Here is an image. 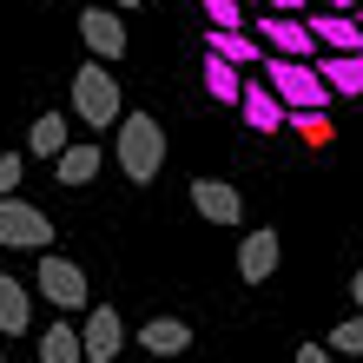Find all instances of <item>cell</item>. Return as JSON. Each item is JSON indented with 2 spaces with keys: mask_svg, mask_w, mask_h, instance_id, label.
<instances>
[{
  "mask_svg": "<svg viewBox=\"0 0 363 363\" xmlns=\"http://www.w3.org/2000/svg\"><path fill=\"white\" fill-rule=\"evenodd\" d=\"M264 7H271V13H304L311 0H264Z\"/></svg>",
  "mask_w": 363,
  "mask_h": 363,
  "instance_id": "26",
  "label": "cell"
},
{
  "mask_svg": "<svg viewBox=\"0 0 363 363\" xmlns=\"http://www.w3.org/2000/svg\"><path fill=\"white\" fill-rule=\"evenodd\" d=\"M199 7H205L211 27H245V7H238V0H199Z\"/></svg>",
  "mask_w": 363,
  "mask_h": 363,
  "instance_id": "23",
  "label": "cell"
},
{
  "mask_svg": "<svg viewBox=\"0 0 363 363\" xmlns=\"http://www.w3.org/2000/svg\"><path fill=\"white\" fill-rule=\"evenodd\" d=\"M344 363H357V357H344Z\"/></svg>",
  "mask_w": 363,
  "mask_h": 363,
  "instance_id": "33",
  "label": "cell"
},
{
  "mask_svg": "<svg viewBox=\"0 0 363 363\" xmlns=\"http://www.w3.org/2000/svg\"><path fill=\"white\" fill-rule=\"evenodd\" d=\"M297 363H330V350L324 344H297Z\"/></svg>",
  "mask_w": 363,
  "mask_h": 363,
  "instance_id": "25",
  "label": "cell"
},
{
  "mask_svg": "<svg viewBox=\"0 0 363 363\" xmlns=\"http://www.w3.org/2000/svg\"><path fill=\"white\" fill-rule=\"evenodd\" d=\"M317 7H330V13H357L363 0H317Z\"/></svg>",
  "mask_w": 363,
  "mask_h": 363,
  "instance_id": "27",
  "label": "cell"
},
{
  "mask_svg": "<svg viewBox=\"0 0 363 363\" xmlns=\"http://www.w3.org/2000/svg\"><path fill=\"white\" fill-rule=\"evenodd\" d=\"M139 344L152 350L159 363H172V357L191 344V324H179V317H152V324H139Z\"/></svg>",
  "mask_w": 363,
  "mask_h": 363,
  "instance_id": "17",
  "label": "cell"
},
{
  "mask_svg": "<svg viewBox=\"0 0 363 363\" xmlns=\"http://www.w3.org/2000/svg\"><path fill=\"white\" fill-rule=\"evenodd\" d=\"M277 258H284V238H277V231H251V238L238 245V277L245 284H271Z\"/></svg>",
  "mask_w": 363,
  "mask_h": 363,
  "instance_id": "11",
  "label": "cell"
},
{
  "mask_svg": "<svg viewBox=\"0 0 363 363\" xmlns=\"http://www.w3.org/2000/svg\"><path fill=\"white\" fill-rule=\"evenodd\" d=\"M73 133H67V113H40L33 119V133H27V152L33 159H60V145H67Z\"/></svg>",
  "mask_w": 363,
  "mask_h": 363,
  "instance_id": "19",
  "label": "cell"
},
{
  "mask_svg": "<svg viewBox=\"0 0 363 363\" xmlns=\"http://www.w3.org/2000/svg\"><path fill=\"white\" fill-rule=\"evenodd\" d=\"M113 159L133 185H152L165 172V133L152 113H119V139H113Z\"/></svg>",
  "mask_w": 363,
  "mask_h": 363,
  "instance_id": "1",
  "label": "cell"
},
{
  "mask_svg": "<svg viewBox=\"0 0 363 363\" xmlns=\"http://www.w3.org/2000/svg\"><path fill=\"white\" fill-rule=\"evenodd\" d=\"M27 179V152H0V191H20Z\"/></svg>",
  "mask_w": 363,
  "mask_h": 363,
  "instance_id": "24",
  "label": "cell"
},
{
  "mask_svg": "<svg viewBox=\"0 0 363 363\" xmlns=\"http://www.w3.org/2000/svg\"><path fill=\"white\" fill-rule=\"evenodd\" d=\"M0 357H7V344H0Z\"/></svg>",
  "mask_w": 363,
  "mask_h": 363,
  "instance_id": "32",
  "label": "cell"
},
{
  "mask_svg": "<svg viewBox=\"0 0 363 363\" xmlns=\"http://www.w3.org/2000/svg\"><path fill=\"white\" fill-rule=\"evenodd\" d=\"M191 211H199L205 225H245V199H238V185H225V179H191Z\"/></svg>",
  "mask_w": 363,
  "mask_h": 363,
  "instance_id": "8",
  "label": "cell"
},
{
  "mask_svg": "<svg viewBox=\"0 0 363 363\" xmlns=\"http://www.w3.org/2000/svg\"><path fill=\"white\" fill-rule=\"evenodd\" d=\"M79 40H86L93 60L113 67V60L125 53V20H119V7H86V13H79Z\"/></svg>",
  "mask_w": 363,
  "mask_h": 363,
  "instance_id": "7",
  "label": "cell"
},
{
  "mask_svg": "<svg viewBox=\"0 0 363 363\" xmlns=\"http://www.w3.org/2000/svg\"><path fill=\"white\" fill-rule=\"evenodd\" d=\"M199 79H205V93L218 99V106H238V86H245V73L231 67V60H218V53H205V60H199Z\"/></svg>",
  "mask_w": 363,
  "mask_h": 363,
  "instance_id": "18",
  "label": "cell"
},
{
  "mask_svg": "<svg viewBox=\"0 0 363 363\" xmlns=\"http://www.w3.org/2000/svg\"><path fill=\"white\" fill-rule=\"evenodd\" d=\"M311 40H317V53H363V27H357V13H311L304 20Z\"/></svg>",
  "mask_w": 363,
  "mask_h": 363,
  "instance_id": "10",
  "label": "cell"
},
{
  "mask_svg": "<svg viewBox=\"0 0 363 363\" xmlns=\"http://www.w3.org/2000/svg\"><path fill=\"white\" fill-rule=\"evenodd\" d=\"M350 297H357V317H363V264H357V277H350Z\"/></svg>",
  "mask_w": 363,
  "mask_h": 363,
  "instance_id": "28",
  "label": "cell"
},
{
  "mask_svg": "<svg viewBox=\"0 0 363 363\" xmlns=\"http://www.w3.org/2000/svg\"><path fill=\"white\" fill-rule=\"evenodd\" d=\"M73 113L86 119V133H106V125H119L125 99H119V79L106 60H86V67L73 73Z\"/></svg>",
  "mask_w": 363,
  "mask_h": 363,
  "instance_id": "3",
  "label": "cell"
},
{
  "mask_svg": "<svg viewBox=\"0 0 363 363\" xmlns=\"http://www.w3.org/2000/svg\"><path fill=\"white\" fill-rule=\"evenodd\" d=\"M53 179L67 185V191L93 185V179H99V145H93V139H67V145H60V159H53Z\"/></svg>",
  "mask_w": 363,
  "mask_h": 363,
  "instance_id": "14",
  "label": "cell"
},
{
  "mask_svg": "<svg viewBox=\"0 0 363 363\" xmlns=\"http://www.w3.org/2000/svg\"><path fill=\"white\" fill-rule=\"evenodd\" d=\"M119 344H125L119 311H113V304L86 311V330H79V357H86V363H113V357H119Z\"/></svg>",
  "mask_w": 363,
  "mask_h": 363,
  "instance_id": "9",
  "label": "cell"
},
{
  "mask_svg": "<svg viewBox=\"0 0 363 363\" xmlns=\"http://www.w3.org/2000/svg\"><path fill=\"white\" fill-rule=\"evenodd\" d=\"M238 113H245L251 133H284V106H277V93L264 86V79H251V73L238 86Z\"/></svg>",
  "mask_w": 363,
  "mask_h": 363,
  "instance_id": "12",
  "label": "cell"
},
{
  "mask_svg": "<svg viewBox=\"0 0 363 363\" xmlns=\"http://www.w3.org/2000/svg\"><path fill=\"white\" fill-rule=\"evenodd\" d=\"M33 291L47 297L53 311H86V271H79L73 258H40V271H33Z\"/></svg>",
  "mask_w": 363,
  "mask_h": 363,
  "instance_id": "5",
  "label": "cell"
},
{
  "mask_svg": "<svg viewBox=\"0 0 363 363\" xmlns=\"http://www.w3.org/2000/svg\"><path fill=\"white\" fill-rule=\"evenodd\" d=\"M324 350H337V357H357L363 363V317H344L330 337H324Z\"/></svg>",
  "mask_w": 363,
  "mask_h": 363,
  "instance_id": "22",
  "label": "cell"
},
{
  "mask_svg": "<svg viewBox=\"0 0 363 363\" xmlns=\"http://www.w3.org/2000/svg\"><path fill=\"white\" fill-rule=\"evenodd\" d=\"M258 47L264 53H284V60H317V40L304 27V13H264L258 20Z\"/></svg>",
  "mask_w": 363,
  "mask_h": 363,
  "instance_id": "6",
  "label": "cell"
},
{
  "mask_svg": "<svg viewBox=\"0 0 363 363\" xmlns=\"http://www.w3.org/2000/svg\"><path fill=\"white\" fill-rule=\"evenodd\" d=\"M284 125H297V139H304L311 152H324V145L337 139V125H330V113H284Z\"/></svg>",
  "mask_w": 363,
  "mask_h": 363,
  "instance_id": "21",
  "label": "cell"
},
{
  "mask_svg": "<svg viewBox=\"0 0 363 363\" xmlns=\"http://www.w3.org/2000/svg\"><path fill=\"white\" fill-rule=\"evenodd\" d=\"M172 363H179V357H172Z\"/></svg>",
  "mask_w": 363,
  "mask_h": 363,
  "instance_id": "34",
  "label": "cell"
},
{
  "mask_svg": "<svg viewBox=\"0 0 363 363\" xmlns=\"http://www.w3.org/2000/svg\"><path fill=\"white\" fill-rule=\"evenodd\" d=\"M106 7H139V0H106Z\"/></svg>",
  "mask_w": 363,
  "mask_h": 363,
  "instance_id": "29",
  "label": "cell"
},
{
  "mask_svg": "<svg viewBox=\"0 0 363 363\" xmlns=\"http://www.w3.org/2000/svg\"><path fill=\"white\" fill-rule=\"evenodd\" d=\"M311 67L330 86V99H363V53H317Z\"/></svg>",
  "mask_w": 363,
  "mask_h": 363,
  "instance_id": "13",
  "label": "cell"
},
{
  "mask_svg": "<svg viewBox=\"0 0 363 363\" xmlns=\"http://www.w3.org/2000/svg\"><path fill=\"white\" fill-rule=\"evenodd\" d=\"M27 324H33V297H27V284L0 271V337H27Z\"/></svg>",
  "mask_w": 363,
  "mask_h": 363,
  "instance_id": "16",
  "label": "cell"
},
{
  "mask_svg": "<svg viewBox=\"0 0 363 363\" xmlns=\"http://www.w3.org/2000/svg\"><path fill=\"white\" fill-rule=\"evenodd\" d=\"M258 67H264V86L277 93V106H284V113H324V106H330V86L317 79V67H311V60L264 53Z\"/></svg>",
  "mask_w": 363,
  "mask_h": 363,
  "instance_id": "2",
  "label": "cell"
},
{
  "mask_svg": "<svg viewBox=\"0 0 363 363\" xmlns=\"http://www.w3.org/2000/svg\"><path fill=\"white\" fill-rule=\"evenodd\" d=\"M357 27H363V7H357Z\"/></svg>",
  "mask_w": 363,
  "mask_h": 363,
  "instance_id": "31",
  "label": "cell"
},
{
  "mask_svg": "<svg viewBox=\"0 0 363 363\" xmlns=\"http://www.w3.org/2000/svg\"><path fill=\"white\" fill-rule=\"evenodd\" d=\"M205 53L231 60V67H238V73H251V67H258V60H264V47H258V40H251L245 27H211V33H205Z\"/></svg>",
  "mask_w": 363,
  "mask_h": 363,
  "instance_id": "15",
  "label": "cell"
},
{
  "mask_svg": "<svg viewBox=\"0 0 363 363\" xmlns=\"http://www.w3.org/2000/svg\"><path fill=\"white\" fill-rule=\"evenodd\" d=\"M40 363H86L79 357V330L73 324H47L40 330Z\"/></svg>",
  "mask_w": 363,
  "mask_h": 363,
  "instance_id": "20",
  "label": "cell"
},
{
  "mask_svg": "<svg viewBox=\"0 0 363 363\" xmlns=\"http://www.w3.org/2000/svg\"><path fill=\"white\" fill-rule=\"evenodd\" d=\"M0 245L13 251H47L53 245V218L40 205H27L20 191H0Z\"/></svg>",
  "mask_w": 363,
  "mask_h": 363,
  "instance_id": "4",
  "label": "cell"
},
{
  "mask_svg": "<svg viewBox=\"0 0 363 363\" xmlns=\"http://www.w3.org/2000/svg\"><path fill=\"white\" fill-rule=\"evenodd\" d=\"M238 7H264V0H238Z\"/></svg>",
  "mask_w": 363,
  "mask_h": 363,
  "instance_id": "30",
  "label": "cell"
}]
</instances>
